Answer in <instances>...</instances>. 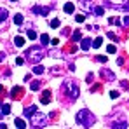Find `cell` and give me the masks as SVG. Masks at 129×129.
Instances as JSON below:
<instances>
[{"label": "cell", "instance_id": "cell-1", "mask_svg": "<svg viewBox=\"0 0 129 129\" xmlns=\"http://www.w3.org/2000/svg\"><path fill=\"white\" fill-rule=\"evenodd\" d=\"M61 89H63V92L70 98V100L79 98V92H80V91H79V84H77L75 80H64Z\"/></svg>", "mask_w": 129, "mask_h": 129}, {"label": "cell", "instance_id": "cell-2", "mask_svg": "<svg viewBox=\"0 0 129 129\" xmlns=\"http://www.w3.org/2000/svg\"><path fill=\"white\" fill-rule=\"evenodd\" d=\"M94 115H92V112H89V110H80L79 113H77V122L80 124V126H84V127H91L92 124H94Z\"/></svg>", "mask_w": 129, "mask_h": 129}, {"label": "cell", "instance_id": "cell-3", "mask_svg": "<svg viewBox=\"0 0 129 129\" xmlns=\"http://www.w3.org/2000/svg\"><path fill=\"white\" fill-rule=\"evenodd\" d=\"M42 58H44V51L40 49V47H31V49L26 51V59L31 61L33 64H37Z\"/></svg>", "mask_w": 129, "mask_h": 129}, {"label": "cell", "instance_id": "cell-4", "mask_svg": "<svg viewBox=\"0 0 129 129\" xmlns=\"http://www.w3.org/2000/svg\"><path fill=\"white\" fill-rule=\"evenodd\" d=\"M30 119H31V126H33V127H45V126H47V119L44 117L39 110H37Z\"/></svg>", "mask_w": 129, "mask_h": 129}, {"label": "cell", "instance_id": "cell-5", "mask_svg": "<svg viewBox=\"0 0 129 129\" xmlns=\"http://www.w3.org/2000/svg\"><path fill=\"white\" fill-rule=\"evenodd\" d=\"M23 96H24V89L21 86H16L11 91V98H14V100H21Z\"/></svg>", "mask_w": 129, "mask_h": 129}, {"label": "cell", "instance_id": "cell-6", "mask_svg": "<svg viewBox=\"0 0 129 129\" xmlns=\"http://www.w3.org/2000/svg\"><path fill=\"white\" fill-rule=\"evenodd\" d=\"M33 12L35 14H40V16H47L51 12V7H39V5H35L33 7Z\"/></svg>", "mask_w": 129, "mask_h": 129}, {"label": "cell", "instance_id": "cell-7", "mask_svg": "<svg viewBox=\"0 0 129 129\" xmlns=\"http://www.w3.org/2000/svg\"><path fill=\"white\" fill-rule=\"evenodd\" d=\"M80 5H82L86 11H89V12L94 11V2H92V0H80Z\"/></svg>", "mask_w": 129, "mask_h": 129}, {"label": "cell", "instance_id": "cell-8", "mask_svg": "<svg viewBox=\"0 0 129 129\" xmlns=\"http://www.w3.org/2000/svg\"><path fill=\"white\" fill-rule=\"evenodd\" d=\"M49 101H51V91L45 89V91L42 92V96H40V103H42V105H47Z\"/></svg>", "mask_w": 129, "mask_h": 129}, {"label": "cell", "instance_id": "cell-9", "mask_svg": "<svg viewBox=\"0 0 129 129\" xmlns=\"http://www.w3.org/2000/svg\"><path fill=\"white\" fill-rule=\"evenodd\" d=\"M35 112H37V107H35V105H31V107L26 108V110H24L23 113H24V117H31V115H33Z\"/></svg>", "mask_w": 129, "mask_h": 129}, {"label": "cell", "instance_id": "cell-10", "mask_svg": "<svg viewBox=\"0 0 129 129\" xmlns=\"http://www.w3.org/2000/svg\"><path fill=\"white\" fill-rule=\"evenodd\" d=\"M73 11H75V5H73L72 2H66V4H64V12H66V14H72Z\"/></svg>", "mask_w": 129, "mask_h": 129}, {"label": "cell", "instance_id": "cell-11", "mask_svg": "<svg viewBox=\"0 0 129 129\" xmlns=\"http://www.w3.org/2000/svg\"><path fill=\"white\" fill-rule=\"evenodd\" d=\"M40 44H42V45H49V44H51V39H49L47 33H42V35H40Z\"/></svg>", "mask_w": 129, "mask_h": 129}, {"label": "cell", "instance_id": "cell-12", "mask_svg": "<svg viewBox=\"0 0 129 129\" xmlns=\"http://www.w3.org/2000/svg\"><path fill=\"white\" fill-rule=\"evenodd\" d=\"M44 70H45V68L40 66V64H33V70H31V72H33L35 75H40V73H44Z\"/></svg>", "mask_w": 129, "mask_h": 129}, {"label": "cell", "instance_id": "cell-13", "mask_svg": "<svg viewBox=\"0 0 129 129\" xmlns=\"http://www.w3.org/2000/svg\"><path fill=\"white\" fill-rule=\"evenodd\" d=\"M91 44H92V40H89V39H84V40H82V44H80L82 51H87V49L91 47Z\"/></svg>", "mask_w": 129, "mask_h": 129}, {"label": "cell", "instance_id": "cell-14", "mask_svg": "<svg viewBox=\"0 0 129 129\" xmlns=\"http://www.w3.org/2000/svg\"><path fill=\"white\" fill-rule=\"evenodd\" d=\"M101 73H103V77H105L107 80H113V79H115V75H113V73H112L110 70H103Z\"/></svg>", "mask_w": 129, "mask_h": 129}, {"label": "cell", "instance_id": "cell-15", "mask_svg": "<svg viewBox=\"0 0 129 129\" xmlns=\"http://www.w3.org/2000/svg\"><path fill=\"white\" fill-rule=\"evenodd\" d=\"M14 124H16V127H19V129H24V127H26V122H24L23 119H19V117L14 120Z\"/></svg>", "mask_w": 129, "mask_h": 129}, {"label": "cell", "instance_id": "cell-16", "mask_svg": "<svg viewBox=\"0 0 129 129\" xmlns=\"http://www.w3.org/2000/svg\"><path fill=\"white\" fill-rule=\"evenodd\" d=\"M80 39H82V33H80L79 30H77V31H73V37H72V42H79Z\"/></svg>", "mask_w": 129, "mask_h": 129}, {"label": "cell", "instance_id": "cell-17", "mask_svg": "<svg viewBox=\"0 0 129 129\" xmlns=\"http://www.w3.org/2000/svg\"><path fill=\"white\" fill-rule=\"evenodd\" d=\"M7 16H9V12H7L5 9H0V23L5 21V19H7Z\"/></svg>", "mask_w": 129, "mask_h": 129}, {"label": "cell", "instance_id": "cell-18", "mask_svg": "<svg viewBox=\"0 0 129 129\" xmlns=\"http://www.w3.org/2000/svg\"><path fill=\"white\" fill-rule=\"evenodd\" d=\"M14 44H16V47H23L24 39H23V37H16V39H14Z\"/></svg>", "mask_w": 129, "mask_h": 129}, {"label": "cell", "instance_id": "cell-19", "mask_svg": "<svg viewBox=\"0 0 129 129\" xmlns=\"http://www.w3.org/2000/svg\"><path fill=\"white\" fill-rule=\"evenodd\" d=\"M2 113H4V115H9V113H11V105H7V103L2 105Z\"/></svg>", "mask_w": 129, "mask_h": 129}, {"label": "cell", "instance_id": "cell-20", "mask_svg": "<svg viewBox=\"0 0 129 129\" xmlns=\"http://www.w3.org/2000/svg\"><path fill=\"white\" fill-rule=\"evenodd\" d=\"M40 84H42V82H39V80H35V82H31V91H37V89H40Z\"/></svg>", "mask_w": 129, "mask_h": 129}, {"label": "cell", "instance_id": "cell-21", "mask_svg": "<svg viewBox=\"0 0 129 129\" xmlns=\"http://www.w3.org/2000/svg\"><path fill=\"white\" fill-rule=\"evenodd\" d=\"M94 14H96V16H103V14H105L103 7H94Z\"/></svg>", "mask_w": 129, "mask_h": 129}, {"label": "cell", "instance_id": "cell-22", "mask_svg": "<svg viewBox=\"0 0 129 129\" xmlns=\"http://www.w3.org/2000/svg\"><path fill=\"white\" fill-rule=\"evenodd\" d=\"M101 42H103V39H101V37L94 39V42H92V47H100V45H101Z\"/></svg>", "mask_w": 129, "mask_h": 129}, {"label": "cell", "instance_id": "cell-23", "mask_svg": "<svg viewBox=\"0 0 129 129\" xmlns=\"http://www.w3.org/2000/svg\"><path fill=\"white\" fill-rule=\"evenodd\" d=\"M28 39H30V40H35V39H37V33H35L33 30H28Z\"/></svg>", "mask_w": 129, "mask_h": 129}, {"label": "cell", "instance_id": "cell-24", "mask_svg": "<svg viewBox=\"0 0 129 129\" xmlns=\"http://www.w3.org/2000/svg\"><path fill=\"white\" fill-rule=\"evenodd\" d=\"M14 23H16V24H21L23 23V16L21 14H16V16H14Z\"/></svg>", "mask_w": 129, "mask_h": 129}, {"label": "cell", "instance_id": "cell-25", "mask_svg": "<svg viewBox=\"0 0 129 129\" xmlns=\"http://www.w3.org/2000/svg\"><path fill=\"white\" fill-rule=\"evenodd\" d=\"M59 26V19H52L51 21V28H58Z\"/></svg>", "mask_w": 129, "mask_h": 129}, {"label": "cell", "instance_id": "cell-26", "mask_svg": "<svg viewBox=\"0 0 129 129\" xmlns=\"http://www.w3.org/2000/svg\"><path fill=\"white\" fill-rule=\"evenodd\" d=\"M107 51L110 52V54H113V52H115L117 49H115V45H108V47H107Z\"/></svg>", "mask_w": 129, "mask_h": 129}, {"label": "cell", "instance_id": "cell-27", "mask_svg": "<svg viewBox=\"0 0 129 129\" xmlns=\"http://www.w3.org/2000/svg\"><path fill=\"white\" fill-rule=\"evenodd\" d=\"M112 127H127V126H126L124 122H117V124H113Z\"/></svg>", "mask_w": 129, "mask_h": 129}, {"label": "cell", "instance_id": "cell-28", "mask_svg": "<svg viewBox=\"0 0 129 129\" xmlns=\"http://www.w3.org/2000/svg\"><path fill=\"white\" fill-rule=\"evenodd\" d=\"M110 98H113V100L119 98V92H117V91H112V92H110Z\"/></svg>", "mask_w": 129, "mask_h": 129}, {"label": "cell", "instance_id": "cell-29", "mask_svg": "<svg viewBox=\"0 0 129 129\" xmlns=\"http://www.w3.org/2000/svg\"><path fill=\"white\" fill-rule=\"evenodd\" d=\"M75 19H77V23H82L86 18H84V16H75Z\"/></svg>", "mask_w": 129, "mask_h": 129}, {"label": "cell", "instance_id": "cell-30", "mask_svg": "<svg viewBox=\"0 0 129 129\" xmlns=\"http://www.w3.org/2000/svg\"><path fill=\"white\" fill-rule=\"evenodd\" d=\"M98 61H101V63H105V61H107V56H98Z\"/></svg>", "mask_w": 129, "mask_h": 129}, {"label": "cell", "instance_id": "cell-31", "mask_svg": "<svg viewBox=\"0 0 129 129\" xmlns=\"http://www.w3.org/2000/svg\"><path fill=\"white\" fill-rule=\"evenodd\" d=\"M24 63V59H23V58H18V59H16V64H23Z\"/></svg>", "mask_w": 129, "mask_h": 129}, {"label": "cell", "instance_id": "cell-32", "mask_svg": "<svg viewBox=\"0 0 129 129\" xmlns=\"http://www.w3.org/2000/svg\"><path fill=\"white\" fill-rule=\"evenodd\" d=\"M108 37H110V39H112V40H119V39H117V37H115V35H113V33H108Z\"/></svg>", "mask_w": 129, "mask_h": 129}, {"label": "cell", "instance_id": "cell-33", "mask_svg": "<svg viewBox=\"0 0 129 129\" xmlns=\"http://www.w3.org/2000/svg\"><path fill=\"white\" fill-rule=\"evenodd\" d=\"M58 42H59L58 39H52V40H51V44H52V45H58Z\"/></svg>", "mask_w": 129, "mask_h": 129}, {"label": "cell", "instance_id": "cell-34", "mask_svg": "<svg viewBox=\"0 0 129 129\" xmlns=\"http://www.w3.org/2000/svg\"><path fill=\"white\" fill-rule=\"evenodd\" d=\"M0 129H7V124H4V122H0Z\"/></svg>", "mask_w": 129, "mask_h": 129}, {"label": "cell", "instance_id": "cell-35", "mask_svg": "<svg viewBox=\"0 0 129 129\" xmlns=\"http://www.w3.org/2000/svg\"><path fill=\"white\" fill-rule=\"evenodd\" d=\"M124 24H129V16H126V18H124Z\"/></svg>", "mask_w": 129, "mask_h": 129}, {"label": "cell", "instance_id": "cell-36", "mask_svg": "<svg viewBox=\"0 0 129 129\" xmlns=\"http://www.w3.org/2000/svg\"><path fill=\"white\" fill-rule=\"evenodd\" d=\"M2 59H4V54H0V61H2Z\"/></svg>", "mask_w": 129, "mask_h": 129}, {"label": "cell", "instance_id": "cell-37", "mask_svg": "<svg viewBox=\"0 0 129 129\" xmlns=\"http://www.w3.org/2000/svg\"><path fill=\"white\" fill-rule=\"evenodd\" d=\"M0 119H2V112H0Z\"/></svg>", "mask_w": 129, "mask_h": 129}, {"label": "cell", "instance_id": "cell-38", "mask_svg": "<svg viewBox=\"0 0 129 129\" xmlns=\"http://www.w3.org/2000/svg\"><path fill=\"white\" fill-rule=\"evenodd\" d=\"M11 2H18V0H11Z\"/></svg>", "mask_w": 129, "mask_h": 129}]
</instances>
